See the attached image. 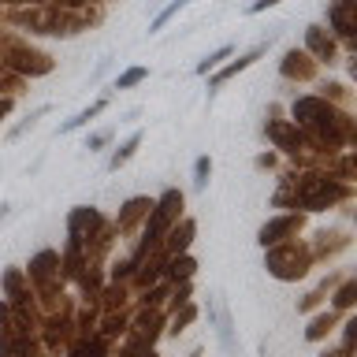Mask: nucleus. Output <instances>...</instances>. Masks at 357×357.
<instances>
[{
    "label": "nucleus",
    "mask_w": 357,
    "mask_h": 357,
    "mask_svg": "<svg viewBox=\"0 0 357 357\" xmlns=\"http://www.w3.org/2000/svg\"><path fill=\"white\" fill-rule=\"evenodd\" d=\"M324 357H346V350H342V354H324Z\"/></svg>",
    "instance_id": "c9c22d12"
},
{
    "label": "nucleus",
    "mask_w": 357,
    "mask_h": 357,
    "mask_svg": "<svg viewBox=\"0 0 357 357\" xmlns=\"http://www.w3.org/2000/svg\"><path fill=\"white\" fill-rule=\"evenodd\" d=\"M294 123L305 130V138L324 149H350L357 138V127L350 112L331 105L324 97H298L294 100Z\"/></svg>",
    "instance_id": "f03ea898"
},
{
    "label": "nucleus",
    "mask_w": 357,
    "mask_h": 357,
    "mask_svg": "<svg viewBox=\"0 0 357 357\" xmlns=\"http://www.w3.org/2000/svg\"><path fill=\"white\" fill-rule=\"evenodd\" d=\"M194 234H197V223L194 220H175L172 227H167V234H164V253L167 257H175V253H186V245L194 242Z\"/></svg>",
    "instance_id": "f8f14e48"
},
{
    "label": "nucleus",
    "mask_w": 357,
    "mask_h": 357,
    "mask_svg": "<svg viewBox=\"0 0 357 357\" xmlns=\"http://www.w3.org/2000/svg\"><path fill=\"white\" fill-rule=\"evenodd\" d=\"M328 22H331V38H339L346 45H354L357 33V15H354V0H331L328 4Z\"/></svg>",
    "instance_id": "6e6552de"
},
{
    "label": "nucleus",
    "mask_w": 357,
    "mask_h": 357,
    "mask_svg": "<svg viewBox=\"0 0 357 357\" xmlns=\"http://www.w3.org/2000/svg\"><path fill=\"white\" fill-rule=\"evenodd\" d=\"M227 56H231V45H223V49H216L212 56H205V60L197 63V75H208V71H216V67H220V60H227Z\"/></svg>",
    "instance_id": "b1692460"
},
{
    "label": "nucleus",
    "mask_w": 357,
    "mask_h": 357,
    "mask_svg": "<svg viewBox=\"0 0 357 357\" xmlns=\"http://www.w3.org/2000/svg\"><path fill=\"white\" fill-rule=\"evenodd\" d=\"M354 298H357V283H354V279H346L342 290L335 294V309H350V305H354Z\"/></svg>",
    "instance_id": "393cba45"
},
{
    "label": "nucleus",
    "mask_w": 357,
    "mask_h": 357,
    "mask_svg": "<svg viewBox=\"0 0 357 357\" xmlns=\"http://www.w3.org/2000/svg\"><path fill=\"white\" fill-rule=\"evenodd\" d=\"M108 142H112V130H97V134H89V138H86V149L97 153V149H105Z\"/></svg>",
    "instance_id": "c85d7f7f"
},
{
    "label": "nucleus",
    "mask_w": 357,
    "mask_h": 357,
    "mask_svg": "<svg viewBox=\"0 0 357 357\" xmlns=\"http://www.w3.org/2000/svg\"><path fill=\"white\" fill-rule=\"evenodd\" d=\"M4 8H30V4H45V0H0Z\"/></svg>",
    "instance_id": "f704fd0d"
},
{
    "label": "nucleus",
    "mask_w": 357,
    "mask_h": 357,
    "mask_svg": "<svg viewBox=\"0 0 357 357\" xmlns=\"http://www.w3.org/2000/svg\"><path fill=\"white\" fill-rule=\"evenodd\" d=\"M71 357H105V350H100V342H82V346H75Z\"/></svg>",
    "instance_id": "c756f323"
},
{
    "label": "nucleus",
    "mask_w": 357,
    "mask_h": 357,
    "mask_svg": "<svg viewBox=\"0 0 357 357\" xmlns=\"http://www.w3.org/2000/svg\"><path fill=\"white\" fill-rule=\"evenodd\" d=\"M208 312H212V324H216V335H220V346L227 354L238 350V342H234V331H231V312L220 305V301H208Z\"/></svg>",
    "instance_id": "4468645a"
},
{
    "label": "nucleus",
    "mask_w": 357,
    "mask_h": 357,
    "mask_svg": "<svg viewBox=\"0 0 357 357\" xmlns=\"http://www.w3.org/2000/svg\"><path fill=\"white\" fill-rule=\"evenodd\" d=\"M354 197V186L335 178L328 172H290L279 178L275 190V208H305V212H320L331 205H342V201Z\"/></svg>",
    "instance_id": "f257e3e1"
},
{
    "label": "nucleus",
    "mask_w": 357,
    "mask_h": 357,
    "mask_svg": "<svg viewBox=\"0 0 357 357\" xmlns=\"http://www.w3.org/2000/svg\"><path fill=\"white\" fill-rule=\"evenodd\" d=\"M186 4H190V0H172V4H167V8L160 11V15H156V19H153V26H149V33H156V30H160V26H164V22H167V19H175V15H178V11H183V8H186Z\"/></svg>",
    "instance_id": "5701e85b"
},
{
    "label": "nucleus",
    "mask_w": 357,
    "mask_h": 357,
    "mask_svg": "<svg viewBox=\"0 0 357 357\" xmlns=\"http://www.w3.org/2000/svg\"><path fill=\"white\" fill-rule=\"evenodd\" d=\"M123 328H127V317H123V312H119V317H108V320H105V335H119Z\"/></svg>",
    "instance_id": "7c9ffc66"
},
{
    "label": "nucleus",
    "mask_w": 357,
    "mask_h": 357,
    "mask_svg": "<svg viewBox=\"0 0 357 357\" xmlns=\"http://www.w3.org/2000/svg\"><path fill=\"white\" fill-rule=\"evenodd\" d=\"M264 134H268V142H272L275 149H283L287 156H294L298 149H305V145H309L305 130H301L294 119H268L264 123Z\"/></svg>",
    "instance_id": "20e7f679"
},
{
    "label": "nucleus",
    "mask_w": 357,
    "mask_h": 357,
    "mask_svg": "<svg viewBox=\"0 0 357 357\" xmlns=\"http://www.w3.org/2000/svg\"><path fill=\"white\" fill-rule=\"evenodd\" d=\"M279 4V0H253V4H250V15H257V11H264V8H275Z\"/></svg>",
    "instance_id": "72a5a7b5"
},
{
    "label": "nucleus",
    "mask_w": 357,
    "mask_h": 357,
    "mask_svg": "<svg viewBox=\"0 0 357 357\" xmlns=\"http://www.w3.org/2000/svg\"><path fill=\"white\" fill-rule=\"evenodd\" d=\"M164 268H167V275H172V279H190V275H194V268H197V261H194V257H186V253H175Z\"/></svg>",
    "instance_id": "aec40b11"
},
{
    "label": "nucleus",
    "mask_w": 357,
    "mask_h": 357,
    "mask_svg": "<svg viewBox=\"0 0 357 357\" xmlns=\"http://www.w3.org/2000/svg\"><path fill=\"white\" fill-rule=\"evenodd\" d=\"M156 335H160V312H149V309H145L142 312V317H138V324H134V339H138V342H149L153 346V339H156Z\"/></svg>",
    "instance_id": "dca6fc26"
},
{
    "label": "nucleus",
    "mask_w": 357,
    "mask_h": 357,
    "mask_svg": "<svg viewBox=\"0 0 357 357\" xmlns=\"http://www.w3.org/2000/svg\"><path fill=\"white\" fill-rule=\"evenodd\" d=\"M138 145H142V130H134V134H130V138H127V142H123V145H119V149H116V153H112V160H108V172H119V167H123V164H127V160H130V156H134V153H138Z\"/></svg>",
    "instance_id": "f3484780"
},
{
    "label": "nucleus",
    "mask_w": 357,
    "mask_h": 357,
    "mask_svg": "<svg viewBox=\"0 0 357 357\" xmlns=\"http://www.w3.org/2000/svg\"><path fill=\"white\" fill-rule=\"evenodd\" d=\"M257 167H261V172H272V167H275V153H261V156H257Z\"/></svg>",
    "instance_id": "473e14b6"
},
{
    "label": "nucleus",
    "mask_w": 357,
    "mask_h": 357,
    "mask_svg": "<svg viewBox=\"0 0 357 357\" xmlns=\"http://www.w3.org/2000/svg\"><path fill=\"white\" fill-rule=\"evenodd\" d=\"M261 56H264V45H257L253 52H245V56H238V60H234V63H227V67H220V71H216V75L208 78V97L216 93V86H223V82H227V78H234V75H238V71H245V67H250L253 60H261Z\"/></svg>",
    "instance_id": "ddd939ff"
},
{
    "label": "nucleus",
    "mask_w": 357,
    "mask_h": 357,
    "mask_svg": "<svg viewBox=\"0 0 357 357\" xmlns=\"http://www.w3.org/2000/svg\"><path fill=\"white\" fill-rule=\"evenodd\" d=\"M305 52L317 63H335L339 60V45L324 26H305Z\"/></svg>",
    "instance_id": "9d476101"
},
{
    "label": "nucleus",
    "mask_w": 357,
    "mask_h": 357,
    "mask_svg": "<svg viewBox=\"0 0 357 357\" xmlns=\"http://www.w3.org/2000/svg\"><path fill=\"white\" fill-rule=\"evenodd\" d=\"M123 357H156V354H153V346H149V342H134Z\"/></svg>",
    "instance_id": "2f4dec72"
},
{
    "label": "nucleus",
    "mask_w": 357,
    "mask_h": 357,
    "mask_svg": "<svg viewBox=\"0 0 357 357\" xmlns=\"http://www.w3.org/2000/svg\"><path fill=\"white\" fill-rule=\"evenodd\" d=\"M309 264H312L309 245H298L294 238L275 242L272 253H268V272H272L275 279H298V275L309 272Z\"/></svg>",
    "instance_id": "7ed1b4c3"
},
{
    "label": "nucleus",
    "mask_w": 357,
    "mask_h": 357,
    "mask_svg": "<svg viewBox=\"0 0 357 357\" xmlns=\"http://www.w3.org/2000/svg\"><path fill=\"white\" fill-rule=\"evenodd\" d=\"M145 75H149L145 67H130V71H123V75L116 78V89H130V86H138Z\"/></svg>",
    "instance_id": "a878e982"
},
{
    "label": "nucleus",
    "mask_w": 357,
    "mask_h": 357,
    "mask_svg": "<svg viewBox=\"0 0 357 357\" xmlns=\"http://www.w3.org/2000/svg\"><path fill=\"white\" fill-rule=\"evenodd\" d=\"M100 227H105V216L89 205H78L71 216H67V238H71V245H86Z\"/></svg>",
    "instance_id": "423d86ee"
},
{
    "label": "nucleus",
    "mask_w": 357,
    "mask_h": 357,
    "mask_svg": "<svg viewBox=\"0 0 357 357\" xmlns=\"http://www.w3.org/2000/svg\"><path fill=\"white\" fill-rule=\"evenodd\" d=\"M350 245V238H346L342 231H320L317 234V242L309 245V253H312V261H320V257H328V253H339Z\"/></svg>",
    "instance_id": "2eb2a0df"
},
{
    "label": "nucleus",
    "mask_w": 357,
    "mask_h": 357,
    "mask_svg": "<svg viewBox=\"0 0 357 357\" xmlns=\"http://www.w3.org/2000/svg\"><path fill=\"white\" fill-rule=\"evenodd\" d=\"M22 86H26V78L15 75V71H8V67L0 63V93H4V97H19Z\"/></svg>",
    "instance_id": "412c9836"
},
{
    "label": "nucleus",
    "mask_w": 357,
    "mask_h": 357,
    "mask_svg": "<svg viewBox=\"0 0 357 357\" xmlns=\"http://www.w3.org/2000/svg\"><path fill=\"white\" fill-rule=\"evenodd\" d=\"M194 317H197V309L190 305V301H183V312H175V328H172V331L178 335V331H183V328H186V324L194 320Z\"/></svg>",
    "instance_id": "cd10ccee"
},
{
    "label": "nucleus",
    "mask_w": 357,
    "mask_h": 357,
    "mask_svg": "<svg viewBox=\"0 0 357 357\" xmlns=\"http://www.w3.org/2000/svg\"><path fill=\"white\" fill-rule=\"evenodd\" d=\"M149 208H153L149 197H130L127 205H123L119 220H116V231H119V234H134L145 220H149Z\"/></svg>",
    "instance_id": "9b49d317"
},
{
    "label": "nucleus",
    "mask_w": 357,
    "mask_h": 357,
    "mask_svg": "<svg viewBox=\"0 0 357 357\" xmlns=\"http://www.w3.org/2000/svg\"><path fill=\"white\" fill-rule=\"evenodd\" d=\"M320 97L324 100H331V105H339V108H346V112H350V89H346L342 82H320Z\"/></svg>",
    "instance_id": "6ab92c4d"
},
{
    "label": "nucleus",
    "mask_w": 357,
    "mask_h": 357,
    "mask_svg": "<svg viewBox=\"0 0 357 357\" xmlns=\"http://www.w3.org/2000/svg\"><path fill=\"white\" fill-rule=\"evenodd\" d=\"M331 324H335V312H320V317L309 324V331H305V335H309L312 342H317V339H324V335L331 331Z\"/></svg>",
    "instance_id": "4be33fe9"
},
{
    "label": "nucleus",
    "mask_w": 357,
    "mask_h": 357,
    "mask_svg": "<svg viewBox=\"0 0 357 357\" xmlns=\"http://www.w3.org/2000/svg\"><path fill=\"white\" fill-rule=\"evenodd\" d=\"M105 108H108V97L93 100V105H89V108H82V112H78L75 119H67L63 127H60V134H71V130H78V127H86V123L93 119V116H100V112H105Z\"/></svg>",
    "instance_id": "a211bd4d"
},
{
    "label": "nucleus",
    "mask_w": 357,
    "mask_h": 357,
    "mask_svg": "<svg viewBox=\"0 0 357 357\" xmlns=\"http://www.w3.org/2000/svg\"><path fill=\"white\" fill-rule=\"evenodd\" d=\"M301 223H305V216L301 212H287V216H275V220H268L261 234H257V242L264 245H275V242H287V238H298V231H301Z\"/></svg>",
    "instance_id": "0eeeda50"
},
{
    "label": "nucleus",
    "mask_w": 357,
    "mask_h": 357,
    "mask_svg": "<svg viewBox=\"0 0 357 357\" xmlns=\"http://www.w3.org/2000/svg\"><path fill=\"white\" fill-rule=\"evenodd\" d=\"M4 212H8V205H0V220H4Z\"/></svg>",
    "instance_id": "e433bc0d"
},
{
    "label": "nucleus",
    "mask_w": 357,
    "mask_h": 357,
    "mask_svg": "<svg viewBox=\"0 0 357 357\" xmlns=\"http://www.w3.org/2000/svg\"><path fill=\"white\" fill-rule=\"evenodd\" d=\"M283 78H290V82H317V75H320V63L312 60L309 52H298V49H290L283 56Z\"/></svg>",
    "instance_id": "1a4fd4ad"
},
{
    "label": "nucleus",
    "mask_w": 357,
    "mask_h": 357,
    "mask_svg": "<svg viewBox=\"0 0 357 357\" xmlns=\"http://www.w3.org/2000/svg\"><path fill=\"white\" fill-rule=\"evenodd\" d=\"M208 175H212V160H208V156H201V160L194 164V186L205 190L208 186Z\"/></svg>",
    "instance_id": "bb28decb"
},
{
    "label": "nucleus",
    "mask_w": 357,
    "mask_h": 357,
    "mask_svg": "<svg viewBox=\"0 0 357 357\" xmlns=\"http://www.w3.org/2000/svg\"><path fill=\"white\" fill-rule=\"evenodd\" d=\"M26 279H33V283H38L41 294H56V283H60V253H56V250H41V253L30 261Z\"/></svg>",
    "instance_id": "39448f33"
}]
</instances>
